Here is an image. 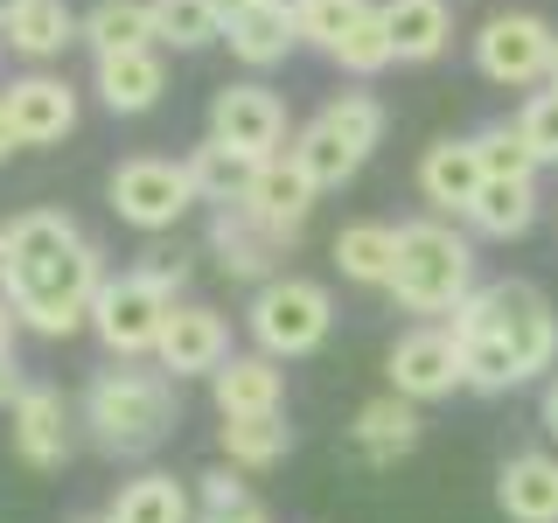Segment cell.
I'll list each match as a JSON object with an SVG mask.
<instances>
[{"label": "cell", "instance_id": "obj_30", "mask_svg": "<svg viewBox=\"0 0 558 523\" xmlns=\"http://www.w3.org/2000/svg\"><path fill=\"white\" fill-rule=\"evenodd\" d=\"M182 168H189V182H196V196H203V203H238L258 161H252V154H238V147H223V139L209 133L203 147H189V161H182Z\"/></svg>", "mask_w": 558, "mask_h": 523}, {"label": "cell", "instance_id": "obj_36", "mask_svg": "<svg viewBox=\"0 0 558 523\" xmlns=\"http://www.w3.org/2000/svg\"><path fill=\"white\" fill-rule=\"evenodd\" d=\"M517 126H523V139L537 147V161H545V168H558V84H545V92H531V105L517 112Z\"/></svg>", "mask_w": 558, "mask_h": 523}, {"label": "cell", "instance_id": "obj_28", "mask_svg": "<svg viewBox=\"0 0 558 523\" xmlns=\"http://www.w3.org/2000/svg\"><path fill=\"white\" fill-rule=\"evenodd\" d=\"M336 266H342V279H356V287H391L398 231L391 223H349V231H336Z\"/></svg>", "mask_w": 558, "mask_h": 523}, {"label": "cell", "instance_id": "obj_18", "mask_svg": "<svg viewBox=\"0 0 558 523\" xmlns=\"http://www.w3.org/2000/svg\"><path fill=\"white\" fill-rule=\"evenodd\" d=\"M92 92L105 98V112H154L168 92V63H161V42H147V49H112V57H98V77H92Z\"/></svg>", "mask_w": 558, "mask_h": 523}, {"label": "cell", "instance_id": "obj_38", "mask_svg": "<svg viewBox=\"0 0 558 523\" xmlns=\"http://www.w3.org/2000/svg\"><path fill=\"white\" fill-rule=\"evenodd\" d=\"M140 272H147L154 279V287H182V279H189V258H182V244H154V252H147V266H140Z\"/></svg>", "mask_w": 558, "mask_h": 523}, {"label": "cell", "instance_id": "obj_3", "mask_svg": "<svg viewBox=\"0 0 558 523\" xmlns=\"http://www.w3.org/2000/svg\"><path fill=\"white\" fill-rule=\"evenodd\" d=\"M174 377L168 370H105L84 391V426L105 453H154L174 433Z\"/></svg>", "mask_w": 558, "mask_h": 523}, {"label": "cell", "instance_id": "obj_11", "mask_svg": "<svg viewBox=\"0 0 558 523\" xmlns=\"http://www.w3.org/2000/svg\"><path fill=\"white\" fill-rule=\"evenodd\" d=\"M209 133L223 139V147L252 154V161H266V154H287V105L279 92L266 84H223L217 98H209Z\"/></svg>", "mask_w": 558, "mask_h": 523}, {"label": "cell", "instance_id": "obj_45", "mask_svg": "<svg viewBox=\"0 0 558 523\" xmlns=\"http://www.w3.org/2000/svg\"><path fill=\"white\" fill-rule=\"evenodd\" d=\"M14 8H22V0H0V28H8V22H14Z\"/></svg>", "mask_w": 558, "mask_h": 523}, {"label": "cell", "instance_id": "obj_34", "mask_svg": "<svg viewBox=\"0 0 558 523\" xmlns=\"http://www.w3.org/2000/svg\"><path fill=\"white\" fill-rule=\"evenodd\" d=\"M371 8V0H293V14H301V42L307 49H336L349 28H356V14Z\"/></svg>", "mask_w": 558, "mask_h": 523}, {"label": "cell", "instance_id": "obj_46", "mask_svg": "<svg viewBox=\"0 0 558 523\" xmlns=\"http://www.w3.org/2000/svg\"><path fill=\"white\" fill-rule=\"evenodd\" d=\"M84 523H112V516H84Z\"/></svg>", "mask_w": 558, "mask_h": 523}, {"label": "cell", "instance_id": "obj_25", "mask_svg": "<svg viewBox=\"0 0 558 523\" xmlns=\"http://www.w3.org/2000/svg\"><path fill=\"white\" fill-rule=\"evenodd\" d=\"M77 22L84 14H70V0H22L0 35H8V49H22L28 63H49V57H63V49L77 42Z\"/></svg>", "mask_w": 558, "mask_h": 523}, {"label": "cell", "instance_id": "obj_33", "mask_svg": "<svg viewBox=\"0 0 558 523\" xmlns=\"http://www.w3.org/2000/svg\"><path fill=\"white\" fill-rule=\"evenodd\" d=\"M461 356H468V391H482V398H502V391H517V384H531L523 363H517V349L496 342V336H461Z\"/></svg>", "mask_w": 558, "mask_h": 523}, {"label": "cell", "instance_id": "obj_40", "mask_svg": "<svg viewBox=\"0 0 558 523\" xmlns=\"http://www.w3.org/2000/svg\"><path fill=\"white\" fill-rule=\"evenodd\" d=\"M28 384H22V370H14V349H0V405H14Z\"/></svg>", "mask_w": 558, "mask_h": 523}, {"label": "cell", "instance_id": "obj_31", "mask_svg": "<svg viewBox=\"0 0 558 523\" xmlns=\"http://www.w3.org/2000/svg\"><path fill=\"white\" fill-rule=\"evenodd\" d=\"M154 8V42L161 49H203L223 42V14L209 0H147Z\"/></svg>", "mask_w": 558, "mask_h": 523}, {"label": "cell", "instance_id": "obj_10", "mask_svg": "<svg viewBox=\"0 0 558 523\" xmlns=\"http://www.w3.org/2000/svg\"><path fill=\"white\" fill-rule=\"evenodd\" d=\"M384 377H391V391L412 398V405H440V398L468 391L461 336H453V328H412V336H398L391 363H384Z\"/></svg>", "mask_w": 558, "mask_h": 523}, {"label": "cell", "instance_id": "obj_43", "mask_svg": "<svg viewBox=\"0 0 558 523\" xmlns=\"http://www.w3.org/2000/svg\"><path fill=\"white\" fill-rule=\"evenodd\" d=\"M14 321H22V314H14V301L0 293V349H14Z\"/></svg>", "mask_w": 558, "mask_h": 523}, {"label": "cell", "instance_id": "obj_41", "mask_svg": "<svg viewBox=\"0 0 558 523\" xmlns=\"http://www.w3.org/2000/svg\"><path fill=\"white\" fill-rule=\"evenodd\" d=\"M537 418H545V433L558 440V370L545 377V398H537Z\"/></svg>", "mask_w": 558, "mask_h": 523}, {"label": "cell", "instance_id": "obj_32", "mask_svg": "<svg viewBox=\"0 0 558 523\" xmlns=\"http://www.w3.org/2000/svg\"><path fill=\"white\" fill-rule=\"evenodd\" d=\"M349 77H377V70H391L398 63V49H391V28H384V8H363L356 14V28L342 35L336 49H328Z\"/></svg>", "mask_w": 558, "mask_h": 523}, {"label": "cell", "instance_id": "obj_27", "mask_svg": "<svg viewBox=\"0 0 558 523\" xmlns=\"http://www.w3.org/2000/svg\"><path fill=\"white\" fill-rule=\"evenodd\" d=\"M77 35L98 49V57H112V49H147L154 42V8L147 0H92Z\"/></svg>", "mask_w": 558, "mask_h": 523}, {"label": "cell", "instance_id": "obj_12", "mask_svg": "<svg viewBox=\"0 0 558 523\" xmlns=\"http://www.w3.org/2000/svg\"><path fill=\"white\" fill-rule=\"evenodd\" d=\"M154 356H161L168 377H209V370H223V356H231V328H223L217 307L182 301V307H168Z\"/></svg>", "mask_w": 558, "mask_h": 523}, {"label": "cell", "instance_id": "obj_37", "mask_svg": "<svg viewBox=\"0 0 558 523\" xmlns=\"http://www.w3.org/2000/svg\"><path fill=\"white\" fill-rule=\"evenodd\" d=\"M196 488H203V510H231V502H244L252 488H244V467H209V475H196Z\"/></svg>", "mask_w": 558, "mask_h": 523}, {"label": "cell", "instance_id": "obj_15", "mask_svg": "<svg viewBox=\"0 0 558 523\" xmlns=\"http://www.w3.org/2000/svg\"><path fill=\"white\" fill-rule=\"evenodd\" d=\"M488 168L475 154V139H433L418 154V196L433 203V217H468V203L482 196Z\"/></svg>", "mask_w": 558, "mask_h": 523}, {"label": "cell", "instance_id": "obj_23", "mask_svg": "<svg viewBox=\"0 0 558 523\" xmlns=\"http://www.w3.org/2000/svg\"><path fill=\"white\" fill-rule=\"evenodd\" d=\"M384 28H391L398 63H433L453 42V8L447 0H384Z\"/></svg>", "mask_w": 558, "mask_h": 523}, {"label": "cell", "instance_id": "obj_5", "mask_svg": "<svg viewBox=\"0 0 558 523\" xmlns=\"http://www.w3.org/2000/svg\"><path fill=\"white\" fill-rule=\"evenodd\" d=\"M377 139H384V105L371 92H336L301 133H293L287 154L307 168L314 188H342V182H356V168L371 161Z\"/></svg>", "mask_w": 558, "mask_h": 523}, {"label": "cell", "instance_id": "obj_6", "mask_svg": "<svg viewBox=\"0 0 558 523\" xmlns=\"http://www.w3.org/2000/svg\"><path fill=\"white\" fill-rule=\"evenodd\" d=\"M244 321H252V342L266 349V356L293 363V356H314V349L328 342V328H336V301H328L322 279L279 272V279L258 287V301H252Z\"/></svg>", "mask_w": 558, "mask_h": 523}, {"label": "cell", "instance_id": "obj_8", "mask_svg": "<svg viewBox=\"0 0 558 523\" xmlns=\"http://www.w3.org/2000/svg\"><path fill=\"white\" fill-rule=\"evenodd\" d=\"M551 57H558V28L545 14H488L475 35V70L502 92H531V84H551Z\"/></svg>", "mask_w": 558, "mask_h": 523}, {"label": "cell", "instance_id": "obj_14", "mask_svg": "<svg viewBox=\"0 0 558 523\" xmlns=\"http://www.w3.org/2000/svg\"><path fill=\"white\" fill-rule=\"evenodd\" d=\"M209 252H217V266L231 272V279H279V252H287V238L266 231V223L252 217L244 203H217V223H209Z\"/></svg>", "mask_w": 558, "mask_h": 523}, {"label": "cell", "instance_id": "obj_22", "mask_svg": "<svg viewBox=\"0 0 558 523\" xmlns=\"http://www.w3.org/2000/svg\"><path fill=\"white\" fill-rule=\"evenodd\" d=\"M209 391H217V412L238 418V412H279V356H223V370H209Z\"/></svg>", "mask_w": 558, "mask_h": 523}, {"label": "cell", "instance_id": "obj_47", "mask_svg": "<svg viewBox=\"0 0 558 523\" xmlns=\"http://www.w3.org/2000/svg\"><path fill=\"white\" fill-rule=\"evenodd\" d=\"M551 84H558V57H551Z\"/></svg>", "mask_w": 558, "mask_h": 523}, {"label": "cell", "instance_id": "obj_44", "mask_svg": "<svg viewBox=\"0 0 558 523\" xmlns=\"http://www.w3.org/2000/svg\"><path fill=\"white\" fill-rule=\"evenodd\" d=\"M209 8H217L223 22H231V14H244V8H258V0H209Z\"/></svg>", "mask_w": 558, "mask_h": 523}, {"label": "cell", "instance_id": "obj_21", "mask_svg": "<svg viewBox=\"0 0 558 523\" xmlns=\"http://www.w3.org/2000/svg\"><path fill=\"white\" fill-rule=\"evenodd\" d=\"M418 405L412 398H398V391H384V398H371V405L356 412V426H349V440H356V453L371 467H391V461H405V453L418 447Z\"/></svg>", "mask_w": 558, "mask_h": 523}, {"label": "cell", "instance_id": "obj_9", "mask_svg": "<svg viewBox=\"0 0 558 523\" xmlns=\"http://www.w3.org/2000/svg\"><path fill=\"white\" fill-rule=\"evenodd\" d=\"M189 203H203V196H196V182H189L182 161H154V154H140V161L112 168V209L133 223V231H174Z\"/></svg>", "mask_w": 558, "mask_h": 523}, {"label": "cell", "instance_id": "obj_16", "mask_svg": "<svg viewBox=\"0 0 558 523\" xmlns=\"http://www.w3.org/2000/svg\"><path fill=\"white\" fill-rule=\"evenodd\" d=\"M223 42H231V57L244 70H272L301 49V14H293V0H258V8L223 22Z\"/></svg>", "mask_w": 558, "mask_h": 523}, {"label": "cell", "instance_id": "obj_42", "mask_svg": "<svg viewBox=\"0 0 558 523\" xmlns=\"http://www.w3.org/2000/svg\"><path fill=\"white\" fill-rule=\"evenodd\" d=\"M22 147V133H14V112H8V98H0V161Z\"/></svg>", "mask_w": 558, "mask_h": 523}, {"label": "cell", "instance_id": "obj_29", "mask_svg": "<svg viewBox=\"0 0 558 523\" xmlns=\"http://www.w3.org/2000/svg\"><path fill=\"white\" fill-rule=\"evenodd\" d=\"M112 523H196V502L174 475H140L119 488V502L105 510Z\"/></svg>", "mask_w": 558, "mask_h": 523}, {"label": "cell", "instance_id": "obj_39", "mask_svg": "<svg viewBox=\"0 0 558 523\" xmlns=\"http://www.w3.org/2000/svg\"><path fill=\"white\" fill-rule=\"evenodd\" d=\"M196 523H272V516H266V502H258V496H244V502H231V510H203Z\"/></svg>", "mask_w": 558, "mask_h": 523}, {"label": "cell", "instance_id": "obj_19", "mask_svg": "<svg viewBox=\"0 0 558 523\" xmlns=\"http://www.w3.org/2000/svg\"><path fill=\"white\" fill-rule=\"evenodd\" d=\"M8 112H14V133H22V147H57V139L77 126V92H70L63 77H14L8 92Z\"/></svg>", "mask_w": 558, "mask_h": 523}, {"label": "cell", "instance_id": "obj_24", "mask_svg": "<svg viewBox=\"0 0 558 523\" xmlns=\"http://www.w3.org/2000/svg\"><path fill=\"white\" fill-rule=\"evenodd\" d=\"M468 223L482 238H523L537 223V174H488L482 196L468 203Z\"/></svg>", "mask_w": 558, "mask_h": 523}, {"label": "cell", "instance_id": "obj_13", "mask_svg": "<svg viewBox=\"0 0 558 523\" xmlns=\"http://www.w3.org/2000/svg\"><path fill=\"white\" fill-rule=\"evenodd\" d=\"M314 196H322V188L307 182V168L293 161V154H266V161L252 168V182H244V209H252L258 223H266V231H279V238H301L307 231V209H314Z\"/></svg>", "mask_w": 558, "mask_h": 523}, {"label": "cell", "instance_id": "obj_1", "mask_svg": "<svg viewBox=\"0 0 558 523\" xmlns=\"http://www.w3.org/2000/svg\"><path fill=\"white\" fill-rule=\"evenodd\" d=\"M98 252L63 209H28V217L0 223V293L35 336H77L92 321L98 293Z\"/></svg>", "mask_w": 558, "mask_h": 523}, {"label": "cell", "instance_id": "obj_35", "mask_svg": "<svg viewBox=\"0 0 558 523\" xmlns=\"http://www.w3.org/2000/svg\"><path fill=\"white\" fill-rule=\"evenodd\" d=\"M475 154H482L488 174H537V168H545V161H537V147L523 139L517 119H510V126H482L475 133Z\"/></svg>", "mask_w": 558, "mask_h": 523}, {"label": "cell", "instance_id": "obj_20", "mask_svg": "<svg viewBox=\"0 0 558 523\" xmlns=\"http://www.w3.org/2000/svg\"><path fill=\"white\" fill-rule=\"evenodd\" d=\"M496 510L510 523H558V453H510L496 475Z\"/></svg>", "mask_w": 558, "mask_h": 523}, {"label": "cell", "instance_id": "obj_17", "mask_svg": "<svg viewBox=\"0 0 558 523\" xmlns=\"http://www.w3.org/2000/svg\"><path fill=\"white\" fill-rule=\"evenodd\" d=\"M8 433H14V453H22L28 467H63L70 461V412L49 384H28L8 405Z\"/></svg>", "mask_w": 558, "mask_h": 523}, {"label": "cell", "instance_id": "obj_26", "mask_svg": "<svg viewBox=\"0 0 558 523\" xmlns=\"http://www.w3.org/2000/svg\"><path fill=\"white\" fill-rule=\"evenodd\" d=\"M287 453H293L287 412H238V418H223V461L244 467V475H258V467H279Z\"/></svg>", "mask_w": 558, "mask_h": 523}, {"label": "cell", "instance_id": "obj_7", "mask_svg": "<svg viewBox=\"0 0 558 523\" xmlns=\"http://www.w3.org/2000/svg\"><path fill=\"white\" fill-rule=\"evenodd\" d=\"M168 307H174L168 287H154L147 272H119V279H98V293H92V328H98V342L112 349L119 363H133V356H154Z\"/></svg>", "mask_w": 558, "mask_h": 523}, {"label": "cell", "instance_id": "obj_4", "mask_svg": "<svg viewBox=\"0 0 558 523\" xmlns=\"http://www.w3.org/2000/svg\"><path fill=\"white\" fill-rule=\"evenodd\" d=\"M453 336H496L517 349L523 377H551L558 363V314L531 279H488L453 307Z\"/></svg>", "mask_w": 558, "mask_h": 523}, {"label": "cell", "instance_id": "obj_2", "mask_svg": "<svg viewBox=\"0 0 558 523\" xmlns=\"http://www.w3.org/2000/svg\"><path fill=\"white\" fill-rule=\"evenodd\" d=\"M384 293L405 314H453L475 293V244L453 231L447 217L398 223V266H391Z\"/></svg>", "mask_w": 558, "mask_h": 523}]
</instances>
